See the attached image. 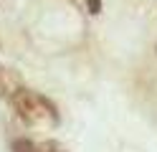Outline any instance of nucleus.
<instances>
[{
    "label": "nucleus",
    "instance_id": "4",
    "mask_svg": "<svg viewBox=\"0 0 157 152\" xmlns=\"http://www.w3.org/2000/svg\"><path fill=\"white\" fill-rule=\"evenodd\" d=\"M38 152H63V147L58 145V142H43V145L38 147Z\"/></svg>",
    "mask_w": 157,
    "mask_h": 152
},
{
    "label": "nucleus",
    "instance_id": "5",
    "mask_svg": "<svg viewBox=\"0 0 157 152\" xmlns=\"http://www.w3.org/2000/svg\"><path fill=\"white\" fill-rule=\"evenodd\" d=\"M86 8H89V13H91V15L101 13V0H86Z\"/></svg>",
    "mask_w": 157,
    "mask_h": 152
},
{
    "label": "nucleus",
    "instance_id": "3",
    "mask_svg": "<svg viewBox=\"0 0 157 152\" xmlns=\"http://www.w3.org/2000/svg\"><path fill=\"white\" fill-rule=\"evenodd\" d=\"M13 152H38V147L33 145L31 139H23V137H21V139L13 142Z\"/></svg>",
    "mask_w": 157,
    "mask_h": 152
},
{
    "label": "nucleus",
    "instance_id": "1",
    "mask_svg": "<svg viewBox=\"0 0 157 152\" xmlns=\"http://www.w3.org/2000/svg\"><path fill=\"white\" fill-rule=\"evenodd\" d=\"M10 104L15 109V114L21 117L25 124L31 127H53L58 124V111L43 94H38L33 89H21L10 96Z\"/></svg>",
    "mask_w": 157,
    "mask_h": 152
},
{
    "label": "nucleus",
    "instance_id": "2",
    "mask_svg": "<svg viewBox=\"0 0 157 152\" xmlns=\"http://www.w3.org/2000/svg\"><path fill=\"white\" fill-rule=\"evenodd\" d=\"M21 89H23L21 71H15L10 66H0V99H10Z\"/></svg>",
    "mask_w": 157,
    "mask_h": 152
}]
</instances>
